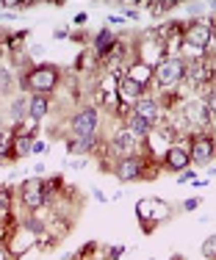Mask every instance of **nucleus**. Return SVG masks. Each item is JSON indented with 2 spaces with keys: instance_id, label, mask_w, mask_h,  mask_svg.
Segmentation results:
<instances>
[{
  "instance_id": "obj_2",
  "label": "nucleus",
  "mask_w": 216,
  "mask_h": 260,
  "mask_svg": "<svg viewBox=\"0 0 216 260\" xmlns=\"http://www.w3.org/2000/svg\"><path fill=\"white\" fill-rule=\"evenodd\" d=\"M25 83L36 91V94H47V91L58 83V72H55L53 67H39L36 72H30V75H28Z\"/></svg>"
},
{
  "instance_id": "obj_4",
  "label": "nucleus",
  "mask_w": 216,
  "mask_h": 260,
  "mask_svg": "<svg viewBox=\"0 0 216 260\" xmlns=\"http://www.w3.org/2000/svg\"><path fill=\"white\" fill-rule=\"evenodd\" d=\"M22 202L34 210L42 208V202H45V185H42L39 177H28V180L22 183Z\"/></svg>"
},
{
  "instance_id": "obj_18",
  "label": "nucleus",
  "mask_w": 216,
  "mask_h": 260,
  "mask_svg": "<svg viewBox=\"0 0 216 260\" xmlns=\"http://www.w3.org/2000/svg\"><path fill=\"white\" fill-rule=\"evenodd\" d=\"M202 255H205V257H216V235H211V238L202 244Z\"/></svg>"
},
{
  "instance_id": "obj_20",
  "label": "nucleus",
  "mask_w": 216,
  "mask_h": 260,
  "mask_svg": "<svg viewBox=\"0 0 216 260\" xmlns=\"http://www.w3.org/2000/svg\"><path fill=\"white\" fill-rule=\"evenodd\" d=\"M205 105H208V114H211V116H216V89H213V94H211V100H208Z\"/></svg>"
},
{
  "instance_id": "obj_21",
  "label": "nucleus",
  "mask_w": 216,
  "mask_h": 260,
  "mask_svg": "<svg viewBox=\"0 0 216 260\" xmlns=\"http://www.w3.org/2000/svg\"><path fill=\"white\" fill-rule=\"evenodd\" d=\"M47 147H45V141H34V144H30V152H45Z\"/></svg>"
},
{
  "instance_id": "obj_14",
  "label": "nucleus",
  "mask_w": 216,
  "mask_h": 260,
  "mask_svg": "<svg viewBox=\"0 0 216 260\" xmlns=\"http://www.w3.org/2000/svg\"><path fill=\"white\" fill-rule=\"evenodd\" d=\"M111 45H114V36H111L108 30H100V34H97V42H95L97 55H106L111 50Z\"/></svg>"
},
{
  "instance_id": "obj_24",
  "label": "nucleus",
  "mask_w": 216,
  "mask_h": 260,
  "mask_svg": "<svg viewBox=\"0 0 216 260\" xmlns=\"http://www.w3.org/2000/svg\"><path fill=\"white\" fill-rule=\"evenodd\" d=\"M197 205H200V197H197V200H186V205H183V208H186V210H194Z\"/></svg>"
},
{
  "instance_id": "obj_5",
  "label": "nucleus",
  "mask_w": 216,
  "mask_h": 260,
  "mask_svg": "<svg viewBox=\"0 0 216 260\" xmlns=\"http://www.w3.org/2000/svg\"><path fill=\"white\" fill-rule=\"evenodd\" d=\"M216 155V144H213V139H208V136H202V139H197L194 141V147H191V160H194L197 166H205V164H211Z\"/></svg>"
},
{
  "instance_id": "obj_22",
  "label": "nucleus",
  "mask_w": 216,
  "mask_h": 260,
  "mask_svg": "<svg viewBox=\"0 0 216 260\" xmlns=\"http://www.w3.org/2000/svg\"><path fill=\"white\" fill-rule=\"evenodd\" d=\"M6 89H9V75L0 70V91H6Z\"/></svg>"
},
{
  "instance_id": "obj_17",
  "label": "nucleus",
  "mask_w": 216,
  "mask_h": 260,
  "mask_svg": "<svg viewBox=\"0 0 216 260\" xmlns=\"http://www.w3.org/2000/svg\"><path fill=\"white\" fill-rule=\"evenodd\" d=\"M25 114H28V100H25V97L14 100V105H11V116H14V119H22Z\"/></svg>"
},
{
  "instance_id": "obj_9",
  "label": "nucleus",
  "mask_w": 216,
  "mask_h": 260,
  "mask_svg": "<svg viewBox=\"0 0 216 260\" xmlns=\"http://www.w3.org/2000/svg\"><path fill=\"white\" fill-rule=\"evenodd\" d=\"M139 172H141V164L136 158H122L119 166H116V177L119 180H136Z\"/></svg>"
},
{
  "instance_id": "obj_12",
  "label": "nucleus",
  "mask_w": 216,
  "mask_h": 260,
  "mask_svg": "<svg viewBox=\"0 0 216 260\" xmlns=\"http://www.w3.org/2000/svg\"><path fill=\"white\" fill-rule=\"evenodd\" d=\"M133 114H136V116H141L144 122H150V125H152V122H156V116H158V105L152 103V100H141L139 105H136Z\"/></svg>"
},
{
  "instance_id": "obj_3",
  "label": "nucleus",
  "mask_w": 216,
  "mask_h": 260,
  "mask_svg": "<svg viewBox=\"0 0 216 260\" xmlns=\"http://www.w3.org/2000/svg\"><path fill=\"white\" fill-rule=\"evenodd\" d=\"M97 127V111L95 108H86L72 119V136L75 139H91Z\"/></svg>"
},
{
  "instance_id": "obj_23",
  "label": "nucleus",
  "mask_w": 216,
  "mask_h": 260,
  "mask_svg": "<svg viewBox=\"0 0 216 260\" xmlns=\"http://www.w3.org/2000/svg\"><path fill=\"white\" fill-rule=\"evenodd\" d=\"M6 147H9V136H6V133H0V155L6 152Z\"/></svg>"
},
{
  "instance_id": "obj_8",
  "label": "nucleus",
  "mask_w": 216,
  "mask_h": 260,
  "mask_svg": "<svg viewBox=\"0 0 216 260\" xmlns=\"http://www.w3.org/2000/svg\"><path fill=\"white\" fill-rule=\"evenodd\" d=\"M141 91H144V83H141V80H136L133 75L122 78V83H119V94L125 97V100H139Z\"/></svg>"
},
{
  "instance_id": "obj_15",
  "label": "nucleus",
  "mask_w": 216,
  "mask_h": 260,
  "mask_svg": "<svg viewBox=\"0 0 216 260\" xmlns=\"http://www.w3.org/2000/svg\"><path fill=\"white\" fill-rule=\"evenodd\" d=\"M128 130H131L133 136H144L147 130H150V122H144L141 116H136V114H133L131 119H128Z\"/></svg>"
},
{
  "instance_id": "obj_10",
  "label": "nucleus",
  "mask_w": 216,
  "mask_h": 260,
  "mask_svg": "<svg viewBox=\"0 0 216 260\" xmlns=\"http://www.w3.org/2000/svg\"><path fill=\"white\" fill-rule=\"evenodd\" d=\"M189 152L186 150H180V147H172V150L169 152H166V166H169V169H177V172H180V169H186V166H189Z\"/></svg>"
},
{
  "instance_id": "obj_19",
  "label": "nucleus",
  "mask_w": 216,
  "mask_h": 260,
  "mask_svg": "<svg viewBox=\"0 0 216 260\" xmlns=\"http://www.w3.org/2000/svg\"><path fill=\"white\" fill-rule=\"evenodd\" d=\"M14 150H17V155H28V152H30V139H25V136H22V139H17Z\"/></svg>"
},
{
  "instance_id": "obj_16",
  "label": "nucleus",
  "mask_w": 216,
  "mask_h": 260,
  "mask_svg": "<svg viewBox=\"0 0 216 260\" xmlns=\"http://www.w3.org/2000/svg\"><path fill=\"white\" fill-rule=\"evenodd\" d=\"M91 147H95V136H91V139H72L70 152H75V155H83V152L91 150Z\"/></svg>"
},
{
  "instance_id": "obj_7",
  "label": "nucleus",
  "mask_w": 216,
  "mask_h": 260,
  "mask_svg": "<svg viewBox=\"0 0 216 260\" xmlns=\"http://www.w3.org/2000/svg\"><path fill=\"white\" fill-rule=\"evenodd\" d=\"M186 116H189V122H194V125H200V127H205L208 125V105L205 103H200V100H191L186 105Z\"/></svg>"
},
{
  "instance_id": "obj_1",
  "label": "nucleus",
  "mask_w": 216,
  "mask_h": 260,
  "mask_svg": "<svg viewBox=\"0 0 216 260\" xmlns=\"http://www.w3.org/2000/svg\"><path fill=\"white\" fill-rule=\"evenodd\" d=\"M183 75H186V70H183V61L180 58H166V61H161V64L156 67V80L161 86L180 83Z\"/></svg>"
},
{
  "instance_id": "obj_11",
  "label": "nucleus",
  "mask_w": 216,
  "mask_h": 260,
  "mask_svg": "<svg viewBox=\"0 0 216 260\" xmlns=\"http://www.w3.org/2000/svg\"><path fill=\"white\" fill-rule=\"evenodd\" d=\"M114 144H116V150H119V152H125V155L131 158V152L136 150V136L131 133V130H122V133L114 139Z\"/></svg>"
},
{
  "instance_id": "obj_13",
  "label": "nucleus",
  "mask_w": 216,
  "mask_h": 260,
  "mask_svg": "<svg viewBox=\"0 0 216 260\" xmlns=\"http://www.w3.org/2000/svg\"><path fill=\"white\" fill-rule=\"evenodd\" d=\"M28 114L34 116V119H42V116L47 114V97L45 94H34L28 100Z\"/></svg>"
},
{
  "instance_id": "obj_6",
  "label": "nucleus",
  "mask_w": 216,
  "mask_h": 260,
  "mask_svg": "<svg viewBox=\"0 0 216 260\" xmlns=\"http://www.w3.org/2000/svg\"><path fill=\"white\" fill-rule=\"evenodd\" d=\"M208 39H211V28L202 25V22L191 25L189 34H186V45H189V47H197V50H202V47L208 45Z\"/></svg>"
},
{
  "instance_id": "obj_25",
  "label": "nucleus",
  "mask_w": 216,
  "mask_h": 260,
  "mask_svg": "<svg viewBox=\"0 0 216 260\" xmlns=\"http://www.w3.org/2000/svg\"><path fill=\"white\" fill-rule=\"evenodd\" d=\"M0 260H9V255H6V252H3V249H0Z\"/></svg>"
}]
</instances>
